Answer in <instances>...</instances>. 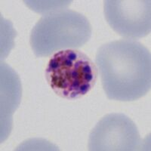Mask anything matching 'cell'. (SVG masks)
Instances as JSON below:
<instances>
[{
  "mask_svg": "<svg viewBox=\"0 0 151 151\" xmlns=\"http://www.w3.org/2000/svg\"><path fill=\"white\" fill-rule=\"evenodd\" d=\"M147 48L134 40H114L98 48L95 64L106 97L134 101L150 90L151 58Z\"/></svg>",
  "mask_w": 151,
  "mask_h": 151,
  "instance_id": "cell-1",
  "label": "cell"
},
{
  "mask_svg": "<svg viewBox=\"0 0 151 151\" xmlns=\"http://www.w3.org/2000/svg\"><path fill=\"white\" fill-rule=\"evenodd\" d=\"M92 29L86 16L70 9L52 10L42 16L33 27L29 44L37 58L77 49L89 41Z\"/></svg>",
  "mask_w": 151,
  "mask_h": 151,
  "instance_id": "cell-2",
  "label": "cell"
},
{
  "mask_svg": "<svg viewBox=\"0 0 151 151\" xmlns=\"http://www.w3.org/2000/svg\"><path fill=\"white\" fill-rule=\"evenodd\" d=\"M96 64L77 49L54 54L45 70V77L52 91L60 98L77 99L89 92L98 77Z\"/></svg>",
  "mask_w": 151,
  "mask_h": 151,
  "instance_id": "cell-3",
  "label": "cell"
},
{
  "mask_svg": "<svg viewBox=\"0 0 151 151\" xmlns=\"http://www.w3.org/2000/svg\"><path fill=\"white\" fill-rule=\"evenodd\" d=\"M150 0H106L104 16L116 33L128 40L144 37L150 33Z\"/></svg>",
  "mask_w": 151,
  "mask_h": 151,
  "instance_id": "cell-4",
  "label": "cell"
},
{
  "mask_svg": "<svg viewBox=\"0 0 151 151\" xmlns=\"http://www.w3.org/2000/svg\"><path fill=\"white\" fill-rule=\"evenodd\" d=\"M141 139L135 124L122 113L105 116L92 129L90 150H136Z\"/></svg>",
  "mask_w": 151,
  "mask_h": 151,
  "instance_id": "cell-5",
  "label": "cell"
}]
</instances>
